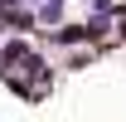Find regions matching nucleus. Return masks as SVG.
Segmentation results:
<instances>
[{"label":"nucleus","instance_id":"1","mask_svg":"<svg viewBox=\"0 0 126 122\" xmlns=\"http://www.w3.org/2000/svg\"><path fill=\"white\" fill-rule=\"evenodd\" d=\"M39 15H44V20H48V25H53V20H58V15H63V0H44V10H39Z\"/></svg>","mask_w":126,"mask_h":122}]
</instances>
